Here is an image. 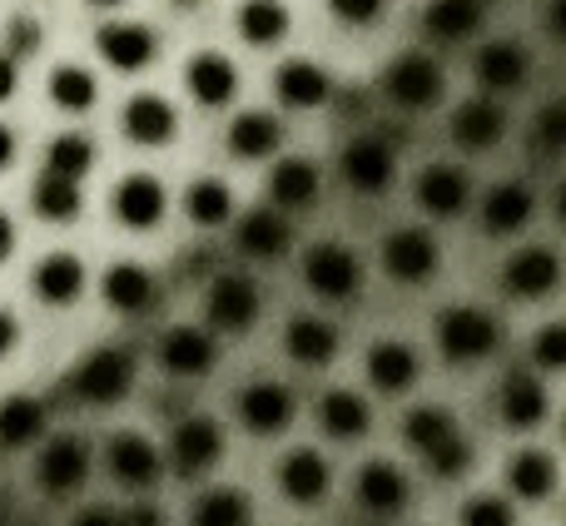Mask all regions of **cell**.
Segmentation results:
<instances>
[{
	"label": "cell",
	"instance_id": "obj_1",
	"mask_svg": "<svg viewBox=\"0 0 566 526\" xmlns=\"http://www.w3.org/2000/svg\"><path fill=\"white\" fill-rule=\"evenodd\" d=\"M432 338H438V353L452 368H472V362H488L502 348V318L482 303H452L438 313Z\"/></svg>",
	"mask_w": 566,
	"mask_h": 526
},
{
	"label": "cell",
	"instance_id": "obj_2",
	"mask_svg": "<svg viewBox=\"0 0 566 526\" xmlns=\"http://www.w3.org/2000/svg\"><path fill=\"white\" fill-rule=\"evenodd\" d=\"M135 372H139V362L129 348H95L70 368L65 388H70V398L90 402V408H115V402L129 398Z\"/></svg>",
	"mask_w": 566,
	"mask_h": 526
},
{
	"label": "cell",
	"instance_id": "obj_3",
	"mask_svg": "<svg viewBox=\"0 0 566 526\" xmlns=\"http://www.w3.org/2000/svg\"><path fill=\"white\" fill-rule=\"evenodd\" d=\"M442 90H448L442 60L428 55V50H402V55L382 70V99H388L392 109H408V115L432 109L442 99Z\"/></svg>",
	"mask_w": 566,
	"mask_h": 526
},
{
	"label": "cell",
	"instance_id": "obj_4",
	"mask_svg": "<svg viewBox=\"0 0 566 526\" xmlns=\"http://www.w3.org/2000/svg\"><path fill=\"white\" fill-rule=\"evenodd\" d=\"M378 263H382V273H388L392 283H402V288H422V283L438 278L442 249H438V239H432L428 229L402 224V229H388V234H382Z\"/></svg>",
	"mask_w": 566,
	"mask_h": 526
},
{
	"label": "cell",
	"instance_id": "obj_5",
	"mask_svg": "<svg viewBox=\"0 0 566 526\" xmlns=\"http://www.w3.org/2000/svg\"><path fill=\"white\" fill-rule=\"evenodd\" d=\"M303 288L318 303H353L363 288V259L338 239H323L303 254Z\"/></svg>",
	"mask_w": 566,
	"mask_h": 526
},
{
	"label": "cell",
	"instance_id": "obj_6",
	"mask_svg": "<svg viewBox=\"0 0 566 526\" xmlns=\"http://www.w3.org/2000/svg\"><path fill=\"white\" fill-rule=\"evenodd\" d=\"M259 313H264V298H259V283L249 273H219V278H209L205 318L214 333L239 338V333H249L259 323Z\"/></svg>",
	"mask_w": 566,
	"mask_h": 526
},
{
	"label": "cell",
	"instance_id": "obj_7",
	"mask_svg": "<svg viewBox=\"0 0 566 526\" xmlns=\"http://www.w3.org/2000/svg\"><path fill=\"white\" fill-rule=\"evenodd\" d=\"M338 179L353 194L373 199L398 179V155H392V145L378 135H353L348 145L338 149Z\"/></svg>",
	"mask_w": 566,
	"mask_h": 526
},
{
	"label": "cell",
	"instance_id": "obj_8",
	"mask_svg": "<svg viewBox=\"0 0 566 526\" xmlns=\"http://www.w3.org/2000/svg\"><path fill=\"white\" fill-rule=\"evenodd\" d=\"M234 412H239V422H244V432H254V438H279V432L293 422V412H298V398H293L289 382L254 378L239 388Z\"/></svg>",
	"mask_w": 566,
	"mask_h": 526
},
{
	"label": "cell",
	"instance_id": "obj_9",
	"mask_svg": "<svg viewBox=\"0 0 566 526\" xmlns=\"http://www.w3.org/2000/svg\"><path fill=\"white\" fill-rule=\"evenodd\" d=\"M224 448H229L224 428L214 418H205V412L175 422V432H169V462H175L179 477H205L209 467L224 462Z\"/></svg>",
	"mask_w": 566,
	"mask_h": 526
},
{
	"label": "cell",
	"instance_id": "obj_10",
	"mask_svg": "<svg viewBox=\"0 0 566 526\" xmlns=\"http://www.w3.org/2000/svg\"><path fill=\"white\" fill-rule=\"evenodd\" d=\"M562 254L547 244H527L517 249L507 263H502V288H507V298L517 303H542L552 298V293L562 288Z\"/></svg>",
	"mask_w": 566,
	"mask_h": 526
},
{
	"label": "cell",
	"instance_id": "obj_11",
	"mask_svg": "<svg viewBox=\"0 0 566 526\" xmlns=\"http://www.w3.org/2000/svg\"><path fill=\"white\" fill-rule=\"evenodd\" d=\"M353 502H358V512H368L373 522L398 517V512L412 502V477L398 467V462L373 457V462H363L358 477H353Z\"/></svg>",
	"mask_w": 566,
	"mask_h": 526
},
{
	"label": "cell",
	"instance_id": "obj_12",
	"mask_svg": "<svg viewBox=\"0 0 566 526\" xmlns=\"http://www.w3.org/2000/svg\"><path fill=\"white\" fill-rule=\"evenodd\" d=\"M274 487L293 507H318L333 487V462L318 448H289L274 467Z\"/></svg>",
	"mask_w": 566,
	"mask_h": 526
},
{
	"label": "cell",
	"instance_id": "obj_13",
	"mask_svg": "<svg viewBox=\"0 0 566 526\" xmlns=\"http://www.w3.org/2000/svg\"><path fill=\"white\" fill-rule=\"evenodd\" d=\"M492 408H497L502 428H512V432L542 428V422H547V408H552L547 382L532 378L527 368H507L497 382V392H492Z\"/></svg>",
	"mask_w": 566,
	"mask_h": 526
},
{
	"label": "cell",
	"instance_id": "obj_14",
	"mask_svg": "<svg viewBox=\"0 0 566 526\" xmlns=\"http://www.w3.org/2000/svg\"><path fill=\"white\" fill-rule=\"evenodd\" d=\"M159 368L169 378H209L219 368V338L209 328H195V323H175V328L159 338Z\"/></svg>",
	"mask_w": 566,
	"mask_h": 526
},
{
	"label": "cell",
	"instance_id": "obj_15",
	"mask_svg": "<svg viewBox=\"0 0 566 526\" xmlns=\"http://www.w3.org/2000/svg\"><path fill=\"white\" fill-rule=\"evenodd\" d=\"M95 50H99V60H105L109 70L135 75V70L155 65L159 35L145 25V20H105V25L95 30Z\"/></svg>",
	"mask_w": 566,
	"mask_h": 526
},
{
	"label": "cell",
	"instance_id": "obj_16",
	"mask_svg": "<svg viewBox=\"0 0 566 526\" xmlns=\"http://www.w3.org/2000/svg\"><path fill=\"white\" fill-rule=\"evenodd\" d=\"M90 477V442L85 438H50L35 457V487L45 497H70Z\"/></svg>",
	"mask_w": 566,
	"mask_h": 526
},
{
	"label": "cell",
	"instance_id": "obj_17",
	"mask_svg": "<svg viewBox=\"0 0 566 526\" xmlns=\"http://www.w3.org/2000/svg\"><path fill=\"white\" fill-rule=\"evenodd\" d=\"M412 199H418V209L428 219H462L472 209V179H468V169H462V165L438 159V165H428L418 175Z\"/></svg>",
	"mask_w": 566,
	"mask_h": 526
},
{
	"label": "cell",
	"instance_id": "obj_18",
	"mask_svg": "<svg viewBox=\"0 0 566 526\" xmlns=\"http://www.w3.org/2000/svg\"><path fill=\"white\" fill-rule=\"evenodd\" d=\"M105 472L119 482V487L145 492L159 482L165 457H159V448L145 438V432H115V438L105 442Z\"/></svg>",
	"mask_w": 566,
	"mask_h": 526
},
{
	"label": "cell",
	"instance_id": "obj_19",
	"mask_svg": "<svg viewBox=\"0 0 566 526\" xmlns=\"http://www.w3.org/2000/svg\"><path fill=\"white\" fill-rule=\"evenodd\" d=\"M165 209H169V194L155 175H125L115 189H109V214H115L125 229H135V234L165 224Z\"/></svg>",
	"mask_w": 566,
	"mask_h": 526
},
{
	"label": "cell",
	"instance_id": "obj_20",
	"mask_svg": "<svg viewBox=\"0 0 566 526\" xmlns=\"http://www.w3.org/2000/svg\"><path fill=\"white\" fill-rule=\"evenodd\" d=\"M448 135L458 149L482 155V149L502 145V135H507V109H502L492 95H472L448 115Z\"/></svg>",
	"mask_w": 566,
	"mask_h": 526
},
{
	"label": "cell",
	"instance_id": "obj_21",
	"mask_svg": "<svg viewBox=\"0 0 566 526\" xmlns=\"http://www.w3.org/2000/svg\"><path fill=\"white\" fill-rule=\"evenodd\" d=\"M343 348V333L333 318H318V313H293L289 323H283V353H289L298 368H328L333 358H338Z\"/></svg>",
	"mask_w": 566,
	"mask_h": 526
},
{
	"label": "cell",
	"instance_id": "obj_22",
	"mask_svg": "<svg viewBox=\"0 0 566 526\" xmlns=\"http://www.w3.org/2000/svg\"><path fill=\"white\" fill-rule=\"evenodd\" d=\"M363 372H368V382L378 392L398 398V392H408L412 382L422 378V353L412 348L408 338H378L363 353Z\"/></svg>",
	"mask_w": 566,
	"mask_h": 526
},
{
	"label": "cell",
	"instance_id": "obj_23",
	"mask_svg": "<svg viewBox=\"0 0 566 526\" xmlns=\"http://www.w3.org/2000/svg\"><path fill=\"white\" fill-rule=\"evenodd\" d=\"M99 298H105V308L125 313V318H139V313H149L159 303V278L135 259L109 263V269L99 273Z\"/></svg>",
	"mask_w": 566,
	"mask_h": 526
},
{
	"label": "cell",
	"instance_id": "obj_24",
	"mask_svg": "<svg viewBox=\"0 0 566 526\" xmlns=\"http://www.w3.org/2000/svg\"><path fill=\"white\" fill-rule=\"evenodd\" d=\"M537 219V189L527 179H502L482 194V229L492 239H507V234H522V229Z\"/></svg>",
	"mask_w": 566,
	"mask_h": 526
},
{
	"label": "cell",
	"instance_id": "obj_25",
	"mask_svg": "<svg viewBox=\"0 0 566 526\" xmlns=\"http://www.w3.org/2000/svg\"><path fill=\"white\" fill-rule=\"evenodd\" d=\"M234 249L244 259H254V263H274L283 259L293 249V219L283 214V209H249L244 219L234 224Z\"/></svg>",
	"mask_w": 566,
	"mask_h": 526
},
{
	"label": "cell",
	"instance_id": "obj_26",
	"mask_svg": "<svg viewBox=\"0 0 566 526\" xmlns=\"http://www.w3.org/2000/svg\"><path fill=\"white\" fill-rule=\"evenodd\" d=\"M119 129H125V139H129V145L159 149V145H169V139L179 135V109L169 105L165 95H155V90H145V95L125 99V109H119Z\"/></svg>",
	"mask_w": 566,
	"mask_h": 526
},
{
	"label": "cell",
	"instance_id": "obj_27",
	"mask_svg": "<svg viewBox=\"0 0 566 526\" xmlns=\"http://www.w3.org/2000/svg\"><path fill=\"white\" fill-rule=\"evenodd\" d=\"M527 75H532V55L517 40H488L472 55V80H478L482 95H512Z\"/></svg>",
	"mask_w": 566,
	"mask_h": 526
},
{
	"label": "cell",
	"instance_id": "obj_28",
	"mask_svg": "<svg viewBox=\"0 0 566 526\" xmlns=\"http://www.w3.org/2000/svg\"><path fill=\"white\" fill-rule=\"evenodd\" d=\"M323 194V169L313 165L308 155H283L274 169H269V204L283 209V214H298V209H313Z\"/></svg>",
	"mask_w": 566,
	"mask_h": 526
},
{
	"label": "cell",
	"instance_id": "obj_29",
	"mask_svg": "<svg viewBox=\"0 0 566 526\" xmlns=\"http://www.w3.org/2000/svg\"><path fill=\"white\" fill-rule=\"evenodd\" d=\"M274 95L283 109H323L333 99V75L308 55H293L274 70Z\"/></svg>",
	"mask_w": 566,
	"mask_h": 526
},
{
	"label": "cell",
	"instance_id": "obj_30",
	"mask_svg": "<svg viewBox=\"0 0 566 526\" xmlns=\"http://www.w3.org/2000/svg\"><path fill=\"white\" fill-rule=\"evenodd\" d=\"M185 90L195 95V105L205 109H224L239 95V65L224 50H199L185 65Z\"/></svg>",
	"mask_w": 566,
	"mask_h": 526
},
{
	"label": "cell",
	"instance_id": "obj_31",
	"mask_svg": "<svg viewBox=\"0 0 566 526\" xmlns=\"http://www.w3.org/2000/svg\"><path fill=\"white\" fill-rule=\"evenodd\" d=\"M318 428L333 442H363L373 432V402L353 388H328L318 398Z\"/></svg>",
	"mask_w": 566,
	"mask_h": 526
},
{
	"label": "cell",
	"instance_id": "obj_32",
	"mask_svg": "<svg viewBox=\"0 0 566 526\" xmlns=\"http://www.w3.org/2000/svg\"><path fill=\"white\" fill-rule=\"evenodd\" d=\"M30 288H35V298L45 308H70L85 293V263L75 254H65V249H55V254H45L30 269Z\"/></svg>",
	"mask_w": 566,
	"mask_h": 526
},
{
	"label": "cell",
	"instance_id": "obj_33",
	"mask_svg": "<svg viewBox=\"0 0 566 526\" xmlns=\"http://www.w3.org/2000/svg\"><path fill=\"white\" fill-rule=\"evenodd\" d=\"M229 155L244 159V165H259V159H274L283 145V119L269 115V109H244V115L229 119V135H224Z\"/></svg>",
	"mask_w": 566,
	"mask_h": 526
},
{
	"label": "cell",
	"instance_id": "obj_34",
	"mask_svg": "<svg viewBox=\"0 0 566 526\" xmlns=\"http://www.w3.org/2000/svg\"><path fill=\"white\" fill-rule=\"evenodd\" d=\"M50 418H45V402L30 398V392H6L0 398V448L20 452V448H35L45 438Z\"/></svg>",
	"mask_w": 566,
	"mask_h": 526
},
{
	"label": "cell",
	"instance_id": "obj_35",
	"mask_svg": "<svg viewBox=\"0 0 566 526\" xmlns=\"http://www.w3.org/2000/svg\"><path fill=\"white\" fill-rule=\"evenodd\" d=\"M557 482H562V472H557V457H552V452H542V448L512 452L507 487L517 502H547L552 492H557Z\"/></svg>",
	"mask_w": 566,
	"mask_h": 526
},
{
	"label": "cell",
	"instance_id": "obj_36",
	"mask_svg": "<svg viewBox=\"0 0 566 526\" xmlns=\"http://www.w3.org/2000/svg\"><path fill=\"white\" fill-rule=\"evenodd\" d=\"M398 432H402V448H412L422 457V452H432L438 442L458 438V412H452L448 402H418V408L402 412Z\"/></svg>",
	"mask_w": 566,
	"mask_h": 526
},
{
	"label": "cell",
	"instance_id": "obj_37",
	"mask_svg": "<svg viewBox=\"0 0 566 526\" xmlns=\"http://www.w3.org/2000/svg\"><path fill=\"white\" fill-rule=\"evenodd\" d=\"M482 0H428L422 10V30H428L438 45H458V40L478 35L482 30Z\"/></svg>",
	"mask_w": 566,
	"mask_h": 526
},
{
	"label": "cell",
	"instance_id": "obj_38",
	"mask_svg": "<svg viewBox=\"0 0 566 526\" xmlns=\"http://www.w3.org/2000/svg\"><path fill=\"white\" fill-rule=\"evenodd\" d=\"M30 209H35V219H45V224H70V219H80V209H85L80 179L45 169V175L30 185Z\"/></svg>",
	"mask_w": 566,
	"mask_h": 526
},
{
	"label": "cell",
	"instance_id": "obj_39",
	"mask_svg": "<svg viewBox=\"0 0 566 526\" xmlns=\"http://www.w3.org/2000/svg\"><path fill=\"white\" fill-rule=\"evenodd\" d=\"M289 25H293V15H289V6H283V0H244V6L234 10L239 40H244V45H254V50L279 45V40L289 35Z\"/></svg>",
	"mask_w": 566,
	"mask_h": 526
},
{
	"label": "cell",
	"instance_id": "obj_40",
	"mask_svg": "<svg viewBox=\"0 0 566 526\" xmlns=\"http://www.w3.org/2000/svg\"><path fill=\"white\" fill-rule=\"evenodd\" d=\"M189 526H254V502L239 487H209L189 502Z\"/></svg>",
	"mask_w": 566,
	"mask_h": 526
},
{
	"label": "cell",
	"instance_id": "obj_41",
	"mask_svg": "<svg viewBox=\"0 0 566 526\" xmlns=\"http://www.w3.org/2000/svg\"><path fill=\"white\" fill-rule=\"evenodd\" d=\"M185 219L195 229H224L229 219H234V189L214 175L195 179V185L185 189Z\"/></svg>",
	"mask_w": 566,
	"mask_h": 526
},
{
	"label": "cell",
	"instance_id": "obj_42",
	"mask_svg": "<svg viewBox=\"0 0 566 526\" xmlns=\"http://www.w3.org/2000/svg\"><path fill=\"white\" fill-rule=\"evenodd\" d=\"M50 99H55V109H65V115H85L99 99V80L90 75L85 65H55V75H50Z\"/></svg>",
	"mask_w": 566,
	"mask_h": 526
},
{
	"label": "cell",
	"instance_id": "obj_43",
	"mask_svg": "<svg viewBox=\"0 0 566 526\" xmlns=\"http://www.w3.org/2000/svg\"><path fill=\"white\" fill-rule=\"evenodd\" d=\"M99 149L90 135H80V129H65V135L50 139L45 149V169H55V175H70V179H85L90 169H95Z\"/></svg>",
	"mask_w": 566,
	"mask_h": 526
},
{
	"label": "cell",
	"instance_id": "obj_44",
	"mask_svg": "<svg viewBox=\"0 0 566 526\" xmlns=\"http://www.w3.org/2000/svg\"><path fill=\"white\" fill-rule=\"evenodd\" d=\"M472 457H478V452H472V442L462 438H448V442H438V448L432 452H422V462H428V477H438V482H462L472 472Z\"/></svg>",
	"mask_w": 566,
	"mask_h": 526
},
{
	"label": "cell",
	"instance_id": "obj_45",
	"mask_svg": "<svg viewBox=\"0 0 566 526\" xmlns=\"http://www.w3.org/2000/svg\"><path fill=\"white\" fill-rule=\"evenodd\" d=\"M458 526H517V507L507 497H492V492H478V497L462 502Z\"/></svg>",
	"mask_w": 566,
	"mask_h": 526
},
{
	"label": "cell",
	"instance_id": "obj_46",
	"mask_svg": "<svg viewBox=\"0 0 566 526\" xmlns=\"http://www.w3.org/2000/svg\"><path fill=\"white\" fill-rule=\"evenodd\" d=\"M532 362L542 372H566V318H552L532 338Z\"/></svg>",
	"mask_w": 566,
	"mask_h": 526
},
{
	"label": "cell",
	"instance_id": "obj_47",
	"mask_svg": "<svg viewBox=\"0 0 566 526\" xmlns=\"http://www.w3.org/2000/svg\"><path fill=\"white\" fill-rule=\"evenodd\" d=\"M532 145L547 149V155H562L566 149V99H547L532 119Z\"/></svg>",
	"mask_w": 566,
	"mask_h": 526
},
{
	"label": "cell",
	"instance_id": "obj_48",
	"mask_svg": "<svg viewBox=\"0 0 566 526\" xmlns=\"http://www.w3.org/2000/svg\"><path fill=\"white\" fill-rule=\"evenodd\" d=\"M328 15L343 20V25L363 30V25H378L388 15V0H328Z\"/></svg>",
	"mask_w": 566,
	"mask_h": 526
},
{
	"label": "cell",
	"instance_id": "obj_49",
	"mask_svg": "<svg viewBox=\"0 0 566 526\" xmlns=\"http://www.w3.org/2000/svg\"><path fill=\"white\" fill-rule=\"evenodd\" d=\"M40 40H45V30H40V20H30V15H15V20L6 25V50H10L15 60H20V55H35Z\"/></svg>",
	"mask_w": 566,
	"mask_h": 526
},
{
	"label": "cell",
	"instance_id": "obj_50",
	"mask_svg": "<svg viewBox=\"0 0 566 526\" xmlns=\"http://www.w3.org/2000/svg\"><path fill=\"white\" fill-rule=\"evenodd\" d=\"M15 85H20V60L10 50H0V105L15 95Z\"/></svg>",
	"mask_w": 566,
	"mask_h": 526
},
{
	"label": "cell",
	"instance_id": "obj_51",
	"mask_svg": "<svg viewBox=\"0 0 566 526\" xmlns=\"http://www.w3.org/2000/svg\"><path fill=\"white\" fill-rule=\"evenodd\" d=\"M70 526H125V517H119V512H109V507H85V512H75V517H70Z\"/></svg>",
	"mask_w": 566,
	"mask_h": 526
},
{
	"label": "cell",
	"instance_id": "obj_52",
	"mask_svg": "<svg viewBox=\"0 0 566 526\" xmlns=\"http://www.w3.org/2000/svg\"><path fill=\"white\" fill-rule=\"evenodd\" d=\"M15 343H20V323H15V313L0 308V358H10V353H15Z\"/></svg>",
	"mask_w": 566,
	"mask_h": 526
},
{
	"label": "cell",
	"instance_id": "obj_53",
	"mask_svg": "<svg viewBox=\"0 0 566 526\" xmlns=\"http://www.w3.org/2000/svg\"><path fill=\"white\" fill-rule=\"evenodd\" d=\"M119 517H125V526H165V512L159 507H129Z\"/></svg>",
	"mask_w": 566,
	"mask_h": 526
},
{
	"label": "cell",
	"instance_id": "obj_54",
	"mask_svg": "<svg viewBox=\"0 0 566 526\" xmlns=\"http://www.w3.org/2000/svg\"><path fill=\"white\" fill-rule=\"evenodd\" d=\"M10 254H15V219L0 209V263H6Z\"/></svg>",
	"mask_w": 566,
	"mask_h": 526
},
{
	"label": "cell",
	"instance_id": "obj_55",
	"mask_svg": "<svg viewBox=\"0 0 566 526\" xmlns=\"http://www.w3.org/2000/svg\"><path fill=\"white\" fill-rule=\"evenodd\" d=\"M547 30L566 45V0H552L547 6Z\"/></svg>",
	"mask_w": 566,
	"mask_h": 526
},
{
	"label": "cell",
	"instance_id": "obj_56",
	"mask_svg": "<svg viewBox=\"0 0 566 526\" xmlns=\"http://www.w3.org/2000/svg\"><path fill=\"white\" fill-rule=\"evenodd\" d=\"M10 165H15V129L0 125V169H10Z\"/></svg>",
	"mask_w": 566,
	"mask_h": 526
},
{
	"label": "cell",
	"instance_id": "obj_57",
	"mask_svg": "<svg viewBox=\"0 0 566 526\" xmlns=\"http://www.w3.org/2000/svg\"><path fill=\"white\" fill-rule=\"evenodd\" d=\"M552 209H557V224L566 229V179L557 185V194H552Z\"/></svg>",
	"mask_w": 566,
	"mask_h": 526
},
{
	"label": "cell",
	"instance_id": "obj_58",
	"mask_svg": "<svg viewBox=\"0 0 566 526\" xmlns=\"http://www.w3.org/2000/svg\"><path fill=\"white\" fill-rule=\"evenodd\" d=\"M90 6H99V10H115V6H125V0H90Z\"/></svg>",
	"mask_w": 566,
	"mask_h": 526
},
{
	"label": "cell",
	"instance_id": "obj_59",
	"mask_svg": "<svg viewBox=\"0 0 566 526\" xmlns=\"http://www.w3.org/2000/svg\"><path fill=\"white\" fill-rule=\"evenodd\" d=\"M0 522H6V502H0Z\"/></svg>",
	"mask_w": 566,
	"mask_h": 526
},
{
	"label": "cell",
	"instance_id": "obj_60",
	"mask_svg": "<svg viewBox=\"0 0 566 526\" xmlns=\"http://www.w3.org/2000/svg\"><path fill=\"white\" fill-rule=\"evenodd\" d=\"M179 6H199V0H179Z\"/></svg>",
	"mask_w": 566,
	"mask_h": 526
},
{
	"label": "cell",
	"instance_id": "obj_61",
	"mask_svg": "<svg viewBox=\"0 0 566 526\" xmlns=\"http://www.w3.org/2000/svg\"><path fill=\"white\" fill-rule=\"evenodd\" d=\"M562 438H566V418H562Z\"/></svg>",
	"mask_w": 566,
	"mask_h": 526
}]
</instances>
